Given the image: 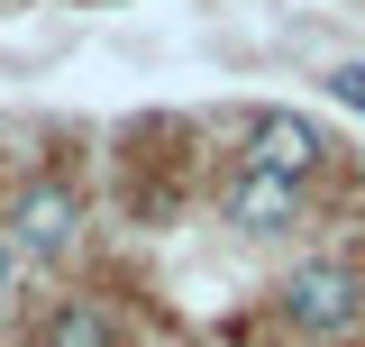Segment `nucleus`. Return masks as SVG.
Returning <instances> with one entry per match:
<instances>
[{
	"label": "nucleus",
	"mask_w": 365,
	"mask_h": 347,
	"mask_svg": "<svg viewBox=\"0 0 365 347\" xmlns=\"http://www.w3.org/2000/svg\"><path fill=\"white\" fill-rule=\"evenodd\" d=\"M9 228H19V247H28V256H64V247H73V228H83L73 183H28V192H19V211H9Z\"/></svg>",
	"instance_id": "7ed1b4c3"
},
{
	"label": "nucleus",
	"mask_w": 365,
	"mask_h": 347,
	"mask_svg": "<svg viewBox=\"0 0 365 347\" xmlns=\"http://www.w3.org/2000/svg\"><path fill=\"white\" fill-rule=\"evenodd\" d=\"M46 347H110V320L91 302H64L55 320H46Z\"/></svg>",
	"instance_id": "39448f33"
},
{
	"label": "nucleus",
	"mask_w": 365,
	"mask_h": 347,
	"mask_svg": "<svg viewBox=\"0 0 365 347\" xmlns=\"http://www.w3.org/2000/svg\"><path fill=\"white\" fill-rule=\"evenodd\" d=\"M0 137H9V129H0Z\"/></svg>",
	"instance_id": "6e6552de"
},
{
	"label": "nucleus",
	"mask_w": 365,
	"mask_h": 347,
	"mask_svg": "<svg viewBox=\"0 0 365 347\" xmlns=\"http://www.w3.org/2000/svg\"><path fill=\"white\" fill-rule=\"evenodd\" d=\"M329 83H338V101H347V110H365V64H338Z\"/></svg>",
	"instance_id": "423d86ee"
},
{
	"label": "nucleus",
	"mask_w": 365,
	"mask_h": 347,
	"mask_svg": "<svg viewBox=\"0 0 365 347\" xmlns=\"http://www.w3.org/2000/svg\"><path fill=\"white\" fill-rule=\"evenodd\" d=\"M220 211H228V228H247V238H283V228L302 219V192L247 165V174H237V183L220 192Z\"/></svg>",
	"instance_id": "20e7f679"
},
{
	"label": "nucleus",
	"mask_w": 365,
	"mask_h": 347,
	"mask_svg": "<svg viewBox=\"0 0 365 347\" xmlns=\"http://www.w3.org/2000/svg\"><path fill=\"white\" fill-rule=\"evenodd\" d=\"M9 274H19V265H9V247H0V302H9Z\"/></svg>",
	"instance_id": "0eeeda50"
},
{
	"label": "nucleus",
	"mask_w": 365,
	"mask_h": 347,
	"mask_svg": "<svg viewBox=\"0 0 365 347\" xmlns=\"http://www.w3.org/2000/svg\"><path fill=\"white\" fill-rule=\"evenodd\" d=\"M319 156H329V137H319L302 110H256V129H247V165L256 174L302 183V174H319Z\"/></svg>",
	"instance_id": "f03ea898"
},
{
	"label": "nucleus",
	"mask_w": 365,
	"mask_h": 347,
	"mask_svg": "<svg viewBox=\"0 0 365 347\" xmlns=\"http://www.w3.org/2000/svg\"><path fill=\"white\" fill-rule=\"evenodd\" d=\"M283 320L311 329V338H347V329L365 320V274H356V265H338V256L292 265V274H283Z\"/></svg>",
	"instance_id": "f257e3e1"
}]
</instances>
